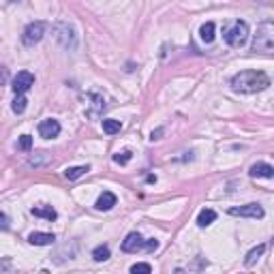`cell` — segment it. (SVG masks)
<instances>
[{"label":"cell","mask_w":274,"mask_h":274,"mask_svg":"<svg viewBox=\"0 0 274 274\" xmlns=\"http://www.w3.org/2000/svg\"><path fill=\"white\" fill-rule=\"evenodd\" d=\"M270 86V77L263 71H242L238 75L232 77V88L236 93L242 95H253V93H261Z\"/></svg>","instance_id":"cell-1"},{"label":"cell","mask_w":274,"mask_h":274,"mask_svg":"<svg viewBox=\"0 0 274 274\" xmlns=\"http://www.w3.org/2000/svg\"><path fill=\"white\" fill-rule=\"evenodd\" d=\"M223 39L230 48H242L249 39V26L242 20H236L234 24H230L227 28L223 30Z\"/></svg>","instance_id":"cell-2"},{"label":"cell","mask_w":274,"mask_h":274,"mask_svg":"<svg viewBox=\"0 0 274 274\" xmlns=\"http://www.w3.org/2000/svg\"><path fill=\"white\" fill-rule=\"evenodd\" d=\"M274 48V24L272 22H263L257 34H255L253 41V52H261V54H270Z\"/></svg>","instance_id":"cell-3"},{"label":"cell","mask_w":274,"mask_h":274,"mask_svg":"<svg viewBox=\"0 0 274 274\" xmlns=\"http://www.w3.org/2000/svg\"><path fill=\"white\" fill-rule=\"evenodd\" d=\"M45 30H48V24H45V22H32V24H28V26H26V30H24V34H22L24 45L39 43L43 39Z\"/></svg>","instance_id":"cell-4"},{"label":"cell","mask_w":274,"mask_h":274,"mask_svg":"<svg viewBox=\"0 0 274 274\" xmlns=\"http://www.w3.org/2000/svg\"><path fill=\"white\" fill-rule=\"evenodd\" d=\"M34 86V75L28 71H20L17 75L13 77V93L15 95H24V93H28V90Z\"/></svg>","instance_id":"cell-5"},{"label":"cell","mask_w":274,"mask_h":274,"mask_svg":"<svg viewBox=\"0 0 274 274\" xmlns=\"http://www.w3.org/2000/svg\"><path fill=\"white\" fill-rule=\"evenodd\" d=\"M230 214L232 216H249V218H263V208L259 204H246L240 208H230Z\"/></svg>","instance_id":"cell-6"},{"label":"cell","mask_w":274,"mask_h":274,"mask_svg":"<svg viewBox=\"0 0 274 274\" xmlns=\"http://www.w3.org/2000/svg\"><path fill=\"white\" fill-rule=\"evenodd\" d=\"M142 249H146V240L137 232L129 234L124 238V242H122V251L124 253H137V251H142Z\"/></svg>","instance_id":"cell-7"},{"label":"cell","mask_w":274,"mask_h":274,"mask_svg":"<svg viewBox=\"0 0 274 274\" xmlns=\"http://www.w3.org/2000/svg\"><path fill=\"white\" fill-rule=\"evenodd\" d=\"M39 133L41 137H45V140H52V137H56L60 133V124L58 120H43L39 124Z\"/></svg>","instance_id":"cell-8"},{"label":"cell","mask_w":274,"mask_h":274,"mask_svg":"<svg viewBox=\"0 0 274 274\" xmlns=\"http://www.w3.org/2000/svg\"><path fill=\"white\" fill-rule=\"evenodd\" d=\"M54 240H56V236L48 234V232H32V234L28 236V242L34 244V246H48V244H52Z\"/></svg>","instance_id":"cell-9"},{"label":"cell","mask_w":274,"mask_h":274,"mask_svg":"<svg viewBox=\"0 0 274 274\" xmlns=\"http://www.w3.org/2000/svg\"><path fill=\"white\" fill-rule=\"evenodd\" d=\"M116 206V195L114 193H109V191H103L101 195H99V199H97V204H95V208L97 210H112Z\"/></svg>","instance_id":"cell-10"},{"label":"cell","mask_w":274,"mask_h":274,"mask_svg":"<svg viewBox=\"0 0 274 274\" xmlns=\"http://www.w3.org/2000/svg\"><path fill=\"white\" fill-rule=\"evenodd\" d=\"M249 173H251L253 178H272L274 176V169H272V165H268V163H257V165L251 167Z\"/></svg>","instance_id":"cell-11"},{"label":"cell","mask_w":274,"mask_h":274,"mask_svg":"<svg viewBox=\"0 0 274 274\" xmlns=\"http://www.w3.org/2000/svg\"><path fill=\"white\" fill-rule=\"evenodd\" d=\"M216 221V212L214 210H210V208H204L202 212H199L197 216V225L199 227H208V225H212Z\"/></svg>","instance_id":"cell-12"},{"label":"cell","mask_w":274,"mask_h":274,"mask_svg":"<svg viewBox=\"0 0 274 274\" xmlns=\"http://www.w3.org/2000/svg\"><path fill=\"white\" fill-rule=\"evenodd\" d=\"M199 36H202L204 43H212L214 41V22H206L202 28H199Z\"/></svg>","instance_id":"cell-13"},{"label":"cell","mask_w":274,"mask_h":274,"mask_svg":"<svg viewBox=\"0 0 274 274\" xmlns=\"http://www.w3.org/2000/svg\"><path fill=\"white\" fill-rule=\"evenodd\" d=\"M122 129V122L120 120H114V118H105L103 120V131L107 135H116V133H120Z\"/></svg>","instance_id":"cell-14"},{"label":"cell","mask_w":274,"mask_h":274,"mask_svg":"<svg viewBox=\"0 0 274 274\" xmlns=\"http://www.w3.org/2000/svg\"><path fill=\"white\" fill-rule=\"evenodd\" d=\"M32 214H34V216H41V218H48V221H54V218H56V210H54L52 206L32 208Z\"/></svg>","instance_id":"cell-15"},{"label":"cell","mask_w":274,"mask_h":274,"mask_svg":"<svg viewBox=\"0 0 274 274\" xmlns=\"http://www.w3.org/2000/svg\"><path fill=\"white\" fill-rule=\"evenodd\" d=\"M90 171V167L88 165H77V167H69L67 171H65V176H67V180H77V178H81L84 173H88Z\"/></svg>","instance_id":"cell-16"},{"label":"cell","mask_w":274,"mask_h":274,"mask_svg":"<svg viewBox=\"0 0 274 274\" xmlns=\"http://www.w3.org/2000/svg\"><path fill=\"white\" fill-rule=\"evenodd\" d=\"M263 253H266V244H259L257 246V249H253L249 255H246V259H244V263H246V266H253V263L255 261H257L259 257H261V255Z\"/></svg>","instance_id":"cell-17"},{"label":"cell","mask_w":274,"mask_h":274,"mask_svg":"<svg viewBox=\"0 0 274 274\" xmlns=\"http://www.w3.org/2000/svg\"><path fill=\"white\" fill-rule=\"evenodd\" d=\"M93 259H95V261H105V259H109V249H107L105 244L97 246V249L93 251Z\"/></svg>","instance_id":"cell-18"},{"label":"cell","mask_w":274,"mask_h":274,"mask_svg":"<svg viewBox=\"0 0 274 274\" xmlns=\"http://www.w3.org/2000/svg\"><path fill=\"white\" fill-rule=\"evenodd\" d=\"M26 103H28V101H26V97L17 95L15 101H13V105H11V109H13L15 114H24V112H26Z\"/></svg>","instance_id":"cell-19"},{"label":"cell","mask_w":274,"mask_h":274,"mask_svg":"<svg viewBox=\"0 0 274 274\" xmlns=\"http://www.w3.org/2000/svg\"><path fill=\"white\" fill-rule=\"evenodd\" d=\"M17 148L24 150V152H28V150L32 148V137H30V135H22L20 142H17Z\"/></svg>","instance_id":"cell-20"},{"label":"cell","mask_w":274,"mask_h":274,"mask_svg":"<svg viewBox=\"0 0 274 274\" xmlns=\"http://www.w3.org/2000/svg\"><path fill=\"white\" fill-rule=\"evenodd\" d=\"M131 272H133V274H137V272L150 274V272H152V266H150V263H135V266H131Z\"/></svg>","instance_id":"cell-21"},{"label":"cell","mask_w":274,"mask_h":274,"mask_svg":"<svg viewBox=\"0 0 274 274\" xmlns=\"http://www.w3.org/2000/svg\"><path fill=\"white\" fill-rule=\"evenodd\" d=\"M116 163H120V165H124V163H129L131 161V152L129 150H124V152H118L116 157H114Z\"/></svg>","instance_id":"cell-22"},{"label":"cell","mask_w":274,"mask_h":274,"mask_svg":"<svg viewBox=\"0 0 274 274\" xmlns=\"http://www.w3.org/2000/svg\"><path fill=\"white\" fill-rule=\"evenodd\" d=\"M7 79H9V69L7 67H0V86L7 84Z\"/></svg>","instance_id":"cell-23"},{"label":"cell","mask_w":274,"mask_h":274,"mask_svg":"<svg viewBox=\"0 0 274 274\" xmlns=\"http://www.w3.org/2000/svg\"><path fill=\"white\" fill-rule=\"evenodd\" d=\"M0 230H9V218H7V214L5 212H0Z\"/></svg>","instance_id":"cell-24"},{"label":"cell","mask_w":274,"mask_h":274,"mask_svg":"<svg viewBox=\"0 0 274 274\" xmlns=\"http://www.w3.org/2000/svg\"><path fill=\"white\" fill-rule=\"evenodd\" d=\"M159 249V242L157 240H148L146 242V251H157Z\"/></svg>","instance_id":"cell-25"},{"label":"cell","mask_w":274,"mask_h":274,"mask_svg":"<svg viewBox=\"0 0 274 274\" xmlns=\"http://www.w3.org/2000/svg\"><path fill=\"white\" fill-rule=\"evenodd\" d=\"M0 270H9V263L7 261H0Z\"/></svg>","instance_id":"cell-26"},{"label":"cell","mask_w":274,"mask_h":274,"mask_svg":"<svg viewBox=\"0 0 274 274\" xmlns=\"http://www.w3.org/2000/svg\"><path fill=\"white\" fill-rule=\"evenodd\" d=\"M11 3H17V0H11Z\"/></svg>","instance_id":"cell-27"}]
</instances>
